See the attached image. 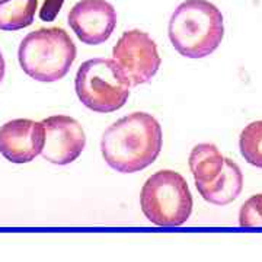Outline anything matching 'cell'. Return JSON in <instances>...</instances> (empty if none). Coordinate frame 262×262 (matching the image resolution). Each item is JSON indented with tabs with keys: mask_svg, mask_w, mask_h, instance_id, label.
<instances>
[{
	"mask_svg": "<svg viewBox=\"0 0 262 262\" xmlns=\"http://www.w3.org/2000/svg\"><path fill=\"white\" fill-rule=\"evenodd\" d=\"M163 144L159 121L146 113H133L103 133L101 151L105 162L121 173L139 172L158 159Z\"/></svg>",
	"mask_w": 262,
	"mask_h": 262,
	"instance_id": "6da1fadb",
	"label": "cell"
},
{
	"mask_svg": "<svg viewBox=\"0 0 262 262\" xmlns=\"http://www.w3.org/2000/svg\"><path fill=\"white\" fill-rule=\"evenodd\" d=\"M225 37L223 15L207 0H185L172 13L169 38L173 48L188 58L214 53Z\"/></svg>",
	"mask_w": 262,
	"mask_h": 262,
	"instance_id": "7a4b0ae2",
	"label": "cell"
},
{
	"mask_svg": "<svg viewBox=\"0 0 262 262\" xmlns=\"http://www.w3.org/2000/svg\"><path fill=\"white\" fill-rule=\"evenodd\" d=\"M18 58L29 77L50 83L69 73L76 60V46L63 28H41L22 39Z\"/></svg>",
	"mask_w": 262,
	"mask_h": 262,
	"instance_id": "3957f363",
	"label": "cell"
},
{
	"mask_svg": "<svg viewBox=\"0 0 262 262\" xmlns=\"http://www.w3.org/2000/svg\"><path fill=\"white\" fill-rule=\"evenodd\" d=\"M76 94L86 108L95 113H114L130 96V82L114 58H92L76 73Z\"/></svg>",
	"mask_w": 262,
	"mask_h": 262,
	"instance_id": "277c9868",
	"label": "cell"
},
{
	"mask_svg": "<svg viewBox=\"0 0 262 262\" xmlns=\"http://www.w3.org/2000/svg\"><path fill=\"white\" fill-rule=\"evenodd\" d=\"M140 204L146 219L160 227L182 226L192 213V195L187 181L173 170H159L147 178Z\"/></svg>",
	"mask_w": 262,
	"mask_h": 262,
	"instance_id": "5b68a950",
	"label": "cell"
},
{
	"mask_svg": "<svg viewBox=\"0 0 262 262\" xmlns=\"http://www.w3.org/2000/svg\"><path fill=\"white\" fill-rule=\"evenodd\" d=\"M113 56L131 86L150 82L162 63L156 42L139 29L122 34L114 47Z\"/></svg>",
	"mask_w": 262,
	"mask_h": 262,
	"instance_id": "8992f818",
	"label": "cell"
},
{
	"mask_svg": "<svg viewBox=\"0 0 262 262\" xmlns=\"http://www.w3.org/2000/svg\"><path fill=\"white\" fill-rule=\"evenodd\" d=\"M46 128L42 158L54 165L75 162L86 146V136L79 121L67 115H54L42 120Z\"/></svg>",
	"mask_w": 262,
	"mask_h": 262,
	"instance_id": "52a82bcc",
	"label": "cell"
},
{
	"mask_svg": "<svg viewBox=\"0 0 262 262\" xmlns=\"http://www.w3.org/2000/svg\"><path fill=\"white\" fill-rule=\"evenodd\" d=\"M69 25L88 46L108 41L117 27V12L106 0H80L69 13Z\"/></svg>",
	"mask_w": 262,
	"mask_h": 262,
	"instance_id": "ba28073f",
	"label": "cell"
},
{
	"mask_svg": "<svg viewBox=\"0 0 262 262\" xmlns=\"http://www.w3.org/2000/svg\"><path fill=\"white\" fill-rule=\"evenodd\" d=\"M46 128L42 121L12 120L0 127V153L12 163H28L44 147Z\"/></svg>",
	"mask_w": 262,
	"mask_h": 262,
	"instance_id": "9c48e42d",
	"label": "cell"
},
{
	"mask_svg": "<svg viewBox=\"0 0 262 262\" xmlns=\"http://www.w3.org/2000/svg\"><path fill=\"white\" fill-rule=\"evenodd\" d=\"M201 196L215 206H226L241 195L244 188L242 170L233 160L225 159L219 178L210 184H195Z\"/></svg>",
	"mask_w": 262,
	"mask_h": 262,
	"instance_id": "30bf717a",
	"label": "cell"
},
{
	"mask_svg": "<svg viewBox=\"0 0 262 262\" xmlns=\"http://www.w3.org/2000/svg\"><path fill=\"white\" fill-rule=\"evenodd\" d=\"M225 165V158L215 144H196L189 155V169L195 184H210L219 178Z\"/></svg>",
	"mask_w": 262,
	"mask_h": 262,
	"instance_id": "8fae6325",
	"label": "cell"
},
{
	"mask_svg": "<svg viewBox=\"0 0 262 262\" xmlns=\"http://www.w3.org/2000/svg\"><path fill=\"white\" fill-rule=\"evenodd\" d=\"M38 0H0V29L19 31L32 25Z\"/></svg>",
	"mask_w": 262,
	"mask_h": 262,
	"instance_id": "7c38bea8",
	"label": "cell"
},
{
	"mask_svg": "<svg viewBox=\"0 0 262 262\" xmlns=\"http://www.w3.org/2000/svg\"><path fill=\"white\" fill-rule=\"evenodd\" d=\"M239 147L248 163L262 169V120L245 127L241 133Z\"/></svg>",
	"mask_w": 262,
	"mask_h": 262,
	"instance_id": "4fadbf2b",
	"label": "cell"
},
{
	"mask_svg": "<svg viewBox=\"0 0 262 262\" xmlns=\"http://www.w3.org/2000/svg\"><path fill=\"white\" fill-rule=\"evenodd\" d=\"M239 225L246 229L262 227V194L252 195L245 201L239 211Z\"/></svg>",
	"mask_w": 262,
	"mask_h": 262,
	"instance_id": "5bb4252c",
	"label": "cell"
},
{
	"mask_svg": "<svg viewBox=\"0 0 262 262\" xmlns=\"http://www.w3.org/2000/svg\"><path fill=\"white\" fill-rule=\"evenodd\" d=\"M64 0H46L42 8L39 9V18L44 22H53L61 10Z\"/></svg>",
	"mask_w": 262,
	"mask_h": 262,
	"instance_id": "9a60e30c",
	"label": "cell"
},
{
	"mask_svg": "<svg viewBox=\"0 0 262 262\" xmlns=\"http://www.w3.org/2000/svg\"><path fill=\"white\" fill-rule=\"evenodd\" d=\"M5 72H6V64H5V58H3V54L0 51V83L5 77Z\"/></svg>",
	"mask_w": 262,
	"mask_h": 262,
	"instance_id": "2e32d148",
	"label": "cell"
}]
</instances>
